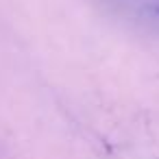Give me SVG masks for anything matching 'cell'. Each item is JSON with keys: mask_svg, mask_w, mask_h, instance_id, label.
Masks as SVG:
<instances>
[{"mask_svg": "<svg viewBox=\"0 0 159 159\" xmlns=\"http://www.w3.org/2000/svg\"><path fill=\"white\" fill-rule=\"evenodd\" d=\"M105 2L124 18H131L146 26L159 24V0H105Z\"/></svg>", "mask_w": 159, "mask_h": 159, "instance_id": "1", "label": "cell"}]
</instances>
